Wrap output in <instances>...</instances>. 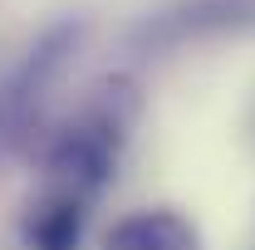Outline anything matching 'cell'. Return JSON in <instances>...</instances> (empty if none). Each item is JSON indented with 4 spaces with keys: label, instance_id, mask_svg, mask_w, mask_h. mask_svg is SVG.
I'll use <instances>...</instances> for the list:
<instances>
[{
    "label": "cell",
    "instance_id": "obj_1",
    "mask_svg": "<svg viewBox=\"0 0 255 250\" xmlns=\"http://www.w3.org/2000/svg\"><path fill=\"white\" fill-rule=\"evenodd\" d=\"M132 123H137V89L128 79H103L94 98L49 137V152H44L49 187H69L94 201L118 177Z\"/></svg>",
    "mask_w": 255,
    "mask_h": 250
},
{
    "label": "cell",
    "instance_id": "obj_3",
    "mask_svg": "<svg viewBox=\"0 0 255 250\" xmlns=\"http://www.w3.org/2000/svg\"><path fill=\"white\" fill-rule=\"evenodd\" d=\"M98 250H206L201 226L177 206H137L103 231Z\"/></svg>",
    "mask_w": 255,
    "mask_h": 250
},
{
    "label": "cell",
    "instance_id": "obj_2",
    "mask_svg": "<svg viewBox=\"0 0 255 250\" xmlns=\"http://www.w3.org/2000/svg\"><path fill=\"white\" fill-rule=\"evenodd\" d=\"M89 196L69 187H44L20 211V246L25 250H84L89 236Z\"/></svg>",
    "mask_w": 255,
    "mask_h": 250
}]
</instances>
